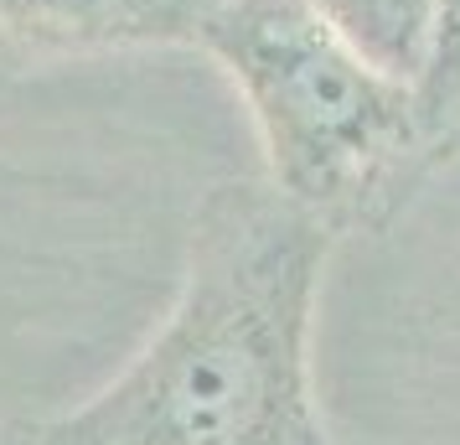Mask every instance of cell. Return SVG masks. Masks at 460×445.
<instances>
[{"mask_svg":"<svg viewBox=\"0 0 460 445\" xmlns=\"http://www.w3.org/2000/svg\"><path fill=\"white\" fill-rule=\"evenodd\" d=\"M332 249L270 182L208 187L166 316L88 399L26 420L31 445H336L315 394Z\"/></svg>","mask_w":460,"mask_h":445,"instance_id":"cell-1","label":"cell"},{"mask_svg":"<svg viewBox=\"0 0 460 445\" xmlns=\"http://www.w3.org/2000/svg\"><path fill=\"white\" fill-rule=\"evenodd\" d=\"M191 47L249 109L264 182L336 238L383 234L439 166L419 84L373 63L311 0H212Z\"/></svg>","mask_w":460,"mask_h":445,"instance_id":"cell-2","label":"cell"},{"mask_svg":"<svg viewBox=\"0 0 460 445\" xmlns=\"http://www.w3.org/2000/svg\"><path fill=\"white\" fill-rule=\"evenodd\" d=\"M212 0H0V58L22 67L84 52L191 47Z\"/></svg>","mask_w":460,"mask_h":445,"instance_id":"cell-3","label":"cell"},{"mask_svg":"<svg viewBox=\"0 0 460 445\" xmlns=\"http://www.w3.org/2000/svg\"><path fill=\"white\" fill-rule=\"evenodd\" d=\"M332 16L373 63L398 78H424L429 42H435V0H311Z\"/></svg>","mask_w":460,"mask_h":445,"instance_id":"cell-4","label":"cell"},{"mask_svg":"<svg viewBox=\"0 0 460 445\" xmlns=\"http://www.w3.org/2000/svg\"><path fill=\"white\" fill-rule=\"evenodd\" d=\"M419 104H424V125L445 161L450 140L460 135V0H435V42H429V63L419 78Z\"/></svg>","mask_w":460,"mask_h":445,"instance_id":"cell-5","label":"cell"},{"mask_svg":"<svg viewBox=\"0 0 460 445\" xmlns=\"http://www.w3.org/2000/svg\"><path fill=\"white\" fill-rule=\"evenodd\" d=\"M0 445H31L26 420H0Z\"/></svg>","mask_w":460,"mask_h":445,"instance_id":"cell-6","label":"cell"},{"mask_svg":"<svg viewBox=\"0 0 460 445\" xmlns=\"http://www.w3.org/2000/svg\"><path fill=\"white\" fill-rule=\"evenodd\" d=\"M16 73H22V67H16V63H11V58H0V88H5V84H11V78H16Z\"/></svg>","mask_w":460,"mask_h":445,"instance_id":"cell-7","label":"cell"},{"mask_svg":"<svg viewBox=\"0 0 460 445\" xmlns=\"http://www.w3.org/2000/svg\"><path fill=\"white\" fill-rule=\"evenodd\" d=\"M456 156H460V135L450 140V150H445V161H456Z\"/></svg>","mask_w":460,"mask_h":445,"instance_id":"cell-8","label":"cell"}]
</instances>
